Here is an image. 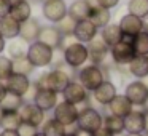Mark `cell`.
I'll return each instance as SVG.
<instances>
[{
  "mask_svg": "<svg viewBox=\"0 0 148 136\" xmlns=\"http://www.w3.org/2000/svg\"><path fill=\"white\" fill-rule=\"evenodd\" d=\"M62 56H64L65 66L72 69V71H78L83 66L88 64L89 61V51H88V45L81 42H69L67 45L62 48Z\"/></svg>",
  "mask_w": 148,
  "mask_h": 136,
  "instance_id": "cell-1",
  "label": "cell"
},
{
  "mask_svg": "<svg viewBox=\"0 0 148 136\" xmlns=\"http://www.w3.org/2000/svg\"><path fill=\"white\" fill-rule=\"evenodd\" d=\"M75 80H78L89 93H92L99 85H102L107 80V77L102 71V66L91 64L89 62V64L83 66L81 69L77 71V78Z\"/></svg>",
  "mask_w": 148,
  "mask_h": 136,
  "instance_id": "cell-2",
  "label": "cell"
},
{
  "mask_svg": "<svg viewBox=\"0 0 148 136\" xmlns=\"http://www.w3.org/2000/svg\"><path fill=\"white\" fill-rule=\"evenodd\" d=\"M54 53H56V50H53L51 46H48V45H45V43L37 40V42H32L29 45L27 59L32 62L35 69H45V67H49L53 64Z\"/></svg>",
  "mask_w": 148,
  "mask_h": 136,
  "instance_id": "cell-3",
  "label": "cell"
},
{
  "mask_svg": "<svg viewBox=\"0 0 148 136\" xmlns=\"http://www.w3.org/2000/svg\"><path fill=\"white\" fill-rule=\"evenodd\" d=\"M102 126H103V114L99 109H96L91 104H86L84 107H81L77 120V128L96 133Z\"/></svg>",
  "mask_w": 148,
  "mask_h": 136,
  "instance_id": "cell-4",
  "label": "cell"
},
{
  "mask_svg": "<svg viewBox=\"0 0 148 136\" xmlns=\"http://www.w3.org/2000/svg\"><path fill=\"white\" fill-rule=\"evenodd\" d=\"M132 42H134V39L123 37L121 42H118L110 48V58L115 66H129V62L137 56Z\"/></svg>",
  "mask_w": 148,
  "mask_h": 136,
  "instance_id": "cell-5",
  "label": "cell"
},
{
  "mask_svg": "<svg viewBox=\"0 0 148 136\" xmlns=\"http://www.w3.org/2000/svg\"><path fill=\"white\" fill-rule=\"evenodd\" d=\"M42 15L49 24H58L69 15V5L65 0H43Z\"/></svg>",
  "mask_w": 148,
  "mask_h": 136,
  "instance_id": "cell-6",
  "label": "cell"
},
{
  "mask_svg": "<svg viewBox=\"0 0 148 136\" xmlns=\"http://www.w3.org/2000/svg\"><path fill=\"white\" fill-rule=\"evenodd\" d=\"M78 114H80V109L78 106L72 103H67V101H59L58 106L54 107L53 110V117H54L58 122H61L64 126H73L77 125V120H78Z\"/></svg>",
  "mask_w": 148,
  "mask_h": 136,
  "instance_id": "cell-7",
  "label": "cell"
},
{
  "mask_svg": "<svg viewBox=\"0 0 148 136\" xmlns=\"http://www.w3.org/2000/svg\"><path fill=\"white\" fill-rule=\"evenodd\" d=\"M124 94L132 104L134 107H145V104L148 103V88L143 83V80H132L126 85L124 88Z\"/></svg>",
  "mask_w": 148,
  "mask_h": 136,
  "instance_id": "cell-8",
  "label": "cell"
},
{
  "mask_svg": "<svg viewBox=\"0 0 148 136\" xmlns=\"http://www.w3.org/2000/svg\"><path fill=\"white\" fill-rule=\"evenodd\" d=\"M61 94H62V99L64 101L72 103L75 106H80V104L86 106V104H89V94L91 93L78 80H72Z\"/></svg>",
  "mask_w": 148,
  "mask_h": 136,
  "instance_id": "cell-9",
  "label": "cell"
},
{
  "mask_svg": "<svg viewBox=\"0 0 148 136\" xmlns=\"http://www.w3.org/2000/svg\"><path fill=\"white\" fill-rule=\"evenodd\" d=\"M69 69H70L69 66L61 67V69H49L48 71V88L49 90H53V91L61 94L62 91L67 88V85L70 83L72 80H75L70 75Z\"/></svg>",
  "mask_w": 148,
  "mask_h": 136,
  "instance_id": "cell-10",
  "label": "cell"
},
{
  "mask_svg": "<svg viewBox=\"0 0 148 136\" xmlns=\"http://www.w3.org/2000/svg\"><path fill=\"white\" fill-rule=\"evenodd\" d=\"M18 112H19V115H21L24 123L34 125L37 128H42V125L46 120V112L40 109L35 103H24Z\"/></svg>",
  "mask_w": 148,
  "mask_h": 136,
  "instance_id": "cell-11",
  "label": "cell"
},
{
  "mask_svg": "<svg viewBox=\"0 0 148 136\" xmlns=\"http://www.w3.org/2000/svg\"><path fill=\"white\" fill-rule=\"evenodd\" d=\"M88 51H89L91 64L102 66L103 62H107V58L110 56V46L100 37H96L92 42L88 43Z\"/></svg>",
  "mask_w": 148,
  "mask_h": 136,
  "instance_id": "cell-12",
  "label": "cell"
},
{
  "mask_svg": "<svg viewBox=\"0 0 148 136\" xmlns=\"http://www.w3.org/2000/svg\"><path fill=\"white\" fill-rule=\"evenodd\" d=\"M116 94H118L116 85L113 83L112 80H105L102 85H99V87L91 93V98H92V101L96 104H99V106H102V107H107L110 104V101H112Z\"/></svg>",
  "mask_w": 148,
  "mask_h": 136,
  "instance_id": "cell-13",
  "label": "cell"
},
{
  "mask_svg": "<svg viewBox=\"0 0 148 136\" xmlns=\"http://www.w3.org/2000/svg\"><path fill=\"white\" fill-rule=\"evenodd\" d=\"M38 42L51 46L53 50H61L62 51L64 35L59 32L56 24H48V26H42V31H40V35H38Z\"/></svg>",
  "mask_w": 148,
  "mask_h": 136,
  "instance_id": "cell-14",
  "label": "cell"
},
{
  "mask_svg": "<svg viewBox=\"0 0 148 136\" xmlns=\"http://www.w3.org/2000/svg\"><path fill=\"white\" fill-rule=\"evenodd\" d=\"M32 103H35L37 106L42 110H45V112L54 110V107L58 106V103H59V93L49 90V88H37Z\"/></svg>",
  "mask_w": 148,
  "mask_h": 136,
  "instance_id": "cell-15",
  "label": "cell"
},
{
  "mask_svg": "<svg viewBox=\"0 0 148 136\" xmlns=\"http://www.w3.org/2000/svg\"><path fill=\"white\" fill-rule=\"evenodd\" d=\"M119 29L123 32V37H129V39H134L135 35L143 31V23H142V18L138 16H134L131 13H126L121 16L118 23Z\"/></svg>",
  "mask_w": 148,
  "mask_h": 136,
  "instance_id": "cell-16",
  "label": "cell"
},
{
  "mask_svg": "<svg viewBox=\"0 0 148 136\" xmlns=\"http://www.w3.org/2000/svg\"><path fill=\"white\" fill-rule=\"evenodd\" d=\"M96 37H99V27H96L89 19L78 21L73 31V39L77 42H81L84 45H88L89 42H92Z\"/></svg>",
  "mask_w": 148,
  "mask_h": 136,
  "instance_id": "cell-17",
  "label": "cell"
},
{
  "mask_svg": "<svg viewBox=\"0 0 148 136\" xmlns=\"http://www.w3.org/2000/svg\"><path fill=\"white\" fill-rule=\"evenodd\" d=\"M5 85H7L8 93H13V94H16V96L24 98L29 93L30 87H32V80H30V77H27V75L13 74L7 82H5Z\"/></svg>",
  "mask_w": 148,
  "mask_h": 136,
  "instance_id": "cell-18",
  "label": "cell"
},
{
  "mask_svg": "<svg viewBox=\"0 0 148 136\" xmlns=\"http://www.w3.org/2000/svg\"><path fill=\"white\" fill-rule=\"evenodd\" d=\"M105 109L108 110V114H112V115H116V117L124 119L127 114H131L132 110H134V104L126 98L124 93L123 94L118 93L112 101H110V104L105 107Z\"/></svg>",
  "mask_w": 148,
  "mask_h": 136,
  "instance_id": "cell-19",
  "label": "cell"
},
{
  "mask_svg": "<svg viewBox=\"0 0 148 136\" xmlns=\"http://www.w3.org/2000/svg\"><path fill=\"white\" fill-rule=\"evenodd\" d=\"M124 133H143L145 131V112L143 109H134L124 117Z\"/></svg>",
  "mask_w": 148,
  "mask_h": 136,
  "instance_id": "cell-20",
  "label": "cell"
},
{
  "mask_svg": "<svg viewBox=\"0 0 148 136\" xmlns=\"http://www.w3.org/2000/svg\"><path fill=\"white\" fill-rule=\"evenodd\" d=\"M92 2L91 0H73L70 5H69V16L72 19L78 21H84L89 19L91 15V8H92Z\"/></svg>",
  "mask_w": 148,
  "mask_h": 136,
  "instance_id": "cell-21",
  "label": "cell"
},
{
  "mask_svg": "<svg viewBox=\"0 0 148 136\" xmlns=\"http://www.w3.org/2000/svg\"><path fill=\"white\" fill-rule=\"evenodd\" d=\"M40 31H42V24L37 18H30L27 19L26 23L21 24V32H19V37L27 42L30 45L32 42H37L38 40V35H40Z\"/></svg>",
  "mask_w": 148,
  "mask_h": 136,
  "instance_id": "cell-22",
  "label": "cell"
},
{
  "mask_svg": "<svg viewBox=\"0 0 148 136\" xmlns=\"http://www.w3.org/2000/svg\"><path fill=\"white\" fill-rule=\"evenodd\" d=\"M89 21L99 29H103L105 26H108L112 23V10L103 8L100 5L94 3L91 8V15H89Z\"/></svg>",
  "mask_w": 148,
  "mask_h": 136,
  "instance_id": "cell-23",
  "label": "cell"
},
{
  "mask_svg": "<svg viewBox=\"0 0 148 136\" xmlns=\"http://www.w3.org/2000/svg\"><path fill=\"white\" fill-rule=\"evenodd\" d=\"M27 51H29V43L24 42L21 37L13 40H8L7 43V56L13 61H18V59L27 58Z\"/></svg>",
  "mask_w": 148,
  "mask_h": 136,
  "instance_id": "cell-24",
  "label": "cell"
},
{
  "mask_svg": "<svg viewBox=\"0 0 148 136\" xmlns=\"http://www.w3.org/2000/svg\"><path fill=\"white\" fill-rule=\"evenodd\" d=\"M8 15H10L13 19H16L19 24H23V23H26L27 19L32 18V5H30L29 0H21L18 3L11 5Z\"/></svg>",
  "mask_w": 148,
  "mask_h": 136,
  "instance_id": "cell-25",
  "label": "cell"
},
{
  "mask_svg": "<svg viewBox=\"0 0 148 136\" xmlns=\"http://www.w3.org/2000/svg\"><path fill=\"white\" fill-rule=\"evenodd\" d=\"M21 32V24L16 19L7 15V16L0 18V35H3L7 40L18 39Z\"/></svg>",
  "mask_w": 148,
  "mask_h": 136,
  "instance_id": "cell-26",
  "label": "cell"
},
{
  "mask_svg": "<svg viewBox=\"0 0 148 136\" xmlns=\"http://www.w3.org/2000/svg\"><path fill=\"white\" fill-rule=\"evenodd\" d=\"M129 75H132L137 80H143L148 75V56L137 55L131 62H129Z\"/></svg>",
  "mask_w": 148,
  "mask_h": 136,
  "instance_id": "cell-27",
  "label": "cell"
},
{
  "mask_svg": "<svg viewBox=\"0 0 148 136\" xmlns=\"http://www.w3.org/2000/svg\"><path fill=\"white\" fill-rule=\"evenodd\" d=\"M99 37L110 46V48H112L113 45H116L118 42L123 40V32H121V29H119L118 23L116 24L110 23L108 26H105L103 29H100V35Z\"/></svg>",
  "mask_w": 148,
  "mask_h": 136,
  "instance_id": "cell-28",
  "label": "cell"
},
{
  "mask_svg": "<svg viewBox=\"0 0 148 136\" xmlns=\"http://www.w3.org/2000/svg\"><path fill=\"white\" fill-rule=\"evenodd\" d=\"M23 123L18 110H2L0 115V130H18Z\"/></svg>",
  "mask_w": 148,
  "mask_h": 136,
  "instance_id": "cell-29",
  "label": "cell"
},
{
  "mask_svg": "<svg viewBox=\"0 0 148 136\" xmlns=\"http://www.w3.org/2000/svg\"><path fill=\"white\" fill-rule=\"evenodd\" d=\"M40 131L45 133L46 136H64L65 133H67V126H64L61 122H58L54 117H51V119L45 120V123L42 125Z\"/></svg>",
  "mask_w": 148,
  "mask_h": 136,
  "instance_id": "cell-30",
  "label": "cell"
},
{
  "mask_svg": "<svg viewBox=\"0 0 148 136\" xmlns=\"http://www.w3.org/2000/svg\"><path fill=\"white\" fill-rule=\"evenodd\" d=\"M103 128H107L115 136L124 135V120L121 117L112 115V114H105L103 115Z\"/></svg>",
  "mask_w": 148,
  "mask_h": 136,
  "instance_id": "cell-31",
  "label": "cell"
},
{
  "mask_svg": "<svg viewBox=\"0 0 148 136\" xmlns=\"http://www.w3.org/2000/svg\"><path fill=\"white\" fill-rule=\"evenodd\" d=\"M127 13L138 18H145L148 15V0H129Z\"/></svg>",
  "mask_w": 148,
  "mask_h": 136,
  "instance_id": "cell-32",
  "label": "cell"
},
{
  "mask_svg": "<svg viewBox=\"0 0 148 136\" xmlns=\"http://www.w3.org/2000/svg\"><path fill=\"white\" fill-rule=\"evenodd\" d=\"M24 103H26L24 98L16 96V94H13V93H8L7 96H5V99L0 103V109L2 110H19Z\"/></svg>",
  "mask_w": 148,
  "mask_h": 136,
  "instance_id": "cell-33",
  "label": "cell"
},
{
  "mask_svg": "<svg viewBox=\"0 0 148 136\" xmlns=\"http://www.w3.org/2000/svg\"><path fill=\"white\" fill-rule=\"evenodd\" d=\"M34 71H35V67H34V64L27 58L13 61V74H23V75L30 77L34 74Z\"/></svg>",
  "mask_w": 148,
  "mask_h": 136,
  "instance_id": "cell-34",
  "label": "cell"
},
{
  "mask_svg": "<svg viewBox=\"0 0 148 136\" xmlns=\"http://www.w3.org/2000/svg\"><path fill=\"white\" fill-rule=\"evenodd\" d=\"M132 45H134V50L137 55L148 56V32L147 31H142L138 35H135Z\"/></svg>",
  "mask_w": 148,
  "mask_h": 136,
  "instance_id": "cell-35",
  "label": "cell"
},
{
  "mask_svg": "<svg viewBox=\"0 0 148 136\" xmlns=\"http://www.w3.org/2000/svg\"><path fill=\"white\" fill-rule=\"evenodd\" d=\"M13 75V59L7 55H0V82H7Z\"/></svg>",
  "mask_w": 148,
  "mask_h": 136,
  "instance_id": "cell-36",
  "label": "cell"
},
{
  "mask_svg": "<svg viewBox=\"0 0 148 136\" xmlns=\"http://www.w3.org/2000/svg\"><path fill=\"white\" fill-rule=\"evenodd\" d=\"M75 26H77V21L72 19L70 16H65L61 23L56 24V27L59 29V32L62 34L64 37H73V31H75Z\"/></svg>",
  "mask_w": 148,
  "mask_h": 136,
  "instance_id": "cell-37",
  "label": "cell"
},
{
  "mask_svg": "<svg viewBox=\"0 0 148 136\" xmlns=\"http://www.w3.org/2000/svg\"><path fill=\"white\" fill-rule=\"evenodd\" d=\"M40 131V128H37V126L34 125H29V123H21V126L18 128V133H19V136H35L37 133Z\"/></svg>",
  "mask_w": 148,
  "mask_h": 136,
  "instance_id": "cell-38",
  "label": "cell"
},
{
  "mask_svg": "<svg viewBox=\"0 0 148 136\" xmlns=\"http://www.w3.org/2000/svg\"><path fill=\"white\" fill-rule=\"evenodd\" d=\"M37 88H48V71H42L37 75L35 80H32Z\"/></svg>",
  "mask_w": 148,
  "mask_h": 136,
  "instance_id": "cell-39",
  "label": "cell"
},
{
  "mask_svg": "<svg viewBox=\"0 0 148 136\" xmlns=\"http://www.w3.org/2000/svg\"><path fill=\"white\" fill-rule=\"evenodd\" d=\"M96 3L100 5L103 8H108V10H113V8L118 7L119 0H96Z\"/></svg>",
  "mask_w": 148,
  "mask_h": 136,
  "instance_id": "cell-40",
  "label": "cell"
},
{
  "mask_svg": "<svg viewBox=\"0 0 148 136\" xmlns=\"http://www.w3.org/2000/svg\"><path fill=\"white\" fill-rule=\"evenodd\" d=\"M8 11H10V5H8L5 0H0V18L7 16Z\"/></svg>",
  "mask_w": 148,
  "mask_h": 136,
  "instance_id": "cell-41",
  "label": "cell"
},
{
  "mask_svg": "<svg viewBox=\"0 0 148 136\" xmlns=\"http://www.w3.org/2000/svg\"><path fill=\"white\" fill-rule=\"evenodd\" d=\"M8 94V90H7V85L5 82H0V103L5 99V96Z\"/></svg>",
  "mask_w": 148,
  "mask_h": 136,
  "instance_id": "cell-42",
  "label": "cell"
},
{
  "mask_svg": "<svg viewBox=\"0 0 148 136\" xmlns=\"http://www.w3.org/2000/svg\"><path fill=\"white\" fill-rule=\"evenodd\" d=\"M92 136H115V135H113V133H110L107 128H103V126H102V128L97 130L96 133H92Z\"/></svg>",
  "mask_w": 148,
  "mask_h": 136,
  "instance_id": "cell-43",
  "label": "cell"
},
{
  "mask_svg": "<svg viewBox=\"0 0 148 136\" xmlns=\"http://www.w3.org/2000/svg\"><path fill=\"white\" fill-rule=\"evenodd\" d=\"M0 136H19L18 130H0Z\"/></svg>",
  "mask_w": 148,
  "mask_h": 136,
  "instance_id": "cell-44",
  "label": "cell"
},
{
  "mask_svg": "<svg viewBox=\"0 0 148 136\" xmlns=\"http://www.w3.org/2000/svg\"><path fill=\"white\" fill-rule=\"evenodd\" d=\"M7 43L8 40L3 35H0V55H3V51H7Z\"/></svg>",
  "mask_w": 148,
  "mask_h": 136,
  "instance_id": "cell-45",
  "label": "cell"
},
{
  "mask_svg": "<svg viewBox=\"0 0 148 136\" xmlns=\"http://www.w3.org/2000/svg\"><path fill=\"white\" fill-rule=\"evenodd\" d=\"M73 131H75V135H77V136H92V133H91V131H86V130L75 128Z\"/></svg>",
  "mask_w": 148,
  "mask_h": 136,
  "instance_id": "cell-46",
  "label": "cell"
},
{
  "mask_svg": "<svg viewBox=\"0 0 148 136\" xmlns=\"http://www.w3.org/2000/svg\"><path fill=\"white\" fill-rule=\"evenodd\" d=\"M143 112H145V131H143V135L148 136V109H143Z\"/></svg>",
  "mask_w": 148,
  "mask_h": 136,
  "instance_id": "cell-47",
  "label": "cell"
},
{
  "mask_svg": "<svg viewBox=\"0 0 148 136\" xmlns=\"http://www.w3.org/2000/svg\"><path fill=\"white\" fill-rule=\"evenodd\" d=\"M142 23H143V31H147V32H148V15L145 18H142Z\"/></svg>",
  "mask_w": 148,
  "mask_h": 136,
  "instance_id": "cell-48",
  "label": "cell"
},
{
  "mask_svg": "<svg viewBox=\"0 0 148 136\" xmlns=\"http://www.w3.org/2000/svg\"><path fill=\"white\" fill-rule=\"evenodd\" d=\"M124 136H145L143 133H134V135H132V133H124Z\"/></svg>",
  "mask_w": 148,
  "mask_h": 136,
  "instance_id": "cell-49",
  "label": "cell"
},
{
  "mask_svg": "<svg viewBox=\"0 0 148 136\" xmlns=\"http://www.w3.org/2000/svg\"><path fill=\"white\" fill-rule=\"evenodd\" d=\"M5 2H7V3H8V5H10V7H11V5H14V3H18V2H21V0H5Z\"/></svg>",
  "mask_w": 148,
  "mask_h": 136,
  "instance_id": "cell-50",
  "label": "cell"
},
{
  "mask_svg": "<svg viewBox=\"0 0 148 136\" xmlns=\"http://www.w3.org/2000/svg\"><path fill=\"white\" fill-rule=\"evenodd\" d=\"M64 136H77V135H75V131H67Z\"/></svg>",
  "mask_w": 148,
  "mask_h": 136,
  "instance_id": "cell-51",
  "label": "cell"
},
{
  "mask_svg": "<svg viewBox=\"0 0 148 136\" xmlns=\"http://www.w3.org/2000/svg\"><path fill=\"white\" fill-rule=\"evenodd\" d=\"M143 83H145V85H147V88H148V75H147V77H145V78H143Z\"/></svg>",
  "mask_w": 148,
  "mask_h": 136,
  "instance_id": "cell-52",
  "label": "cell"
},
{
  "mask_svg": "<svg viewBox=\"0 0 148 136\" xmlns=\"http://www.w3.org/2000/svg\"><path fill=\"white\" fill-rule=\"evenodd\" d=\"M35 136H46V135H45V133H42V131H38V133H37V135H35Z\"/></svg>",
  "mask_w": 148,
  "mask_h": 136,
  "instance_id": "cell-53",
  "label": "cell"
},
{
  "mask_svg": "<svg viewBox=\"0 0 148 136\" xmlns=\"http://www.w3.org/2000/svg\"><path fill=\"white\" fill-rule=\"evenodd\" d=\"M0 115H2V109H0Z\"/></svg>",
  "mask_w": 148,
  "mask_h": 136,
  "instance_id": "cell-54",
  "label": "cell"
}]
</instances>
